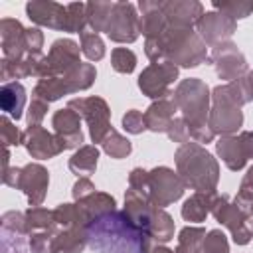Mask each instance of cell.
<instances>
[{"label":"cell","instance_id":"obj_1","mask_svg":"<svg viewBox=\"0 0 253 253\" xmlns=\"http://www.w3.org/2000/svg\"><path fill=\"white\" fill-rule=\"evenodd\" d=\"M172 99L182 113V119L186 121L190 128V136L198 144H208L215 138L213 130L208 126L210 117V89L202 79L190 77L178 83L176 91L172 93Z\"/></svg>","mask_w":253,"mask_h":253},{"label":"cell","instance_id":"obj_2","mask_svg":"<svg viewBox=\"0 0 253 253\" xmlns=\"http://www.w3.org/2000/svg\"><path fill=\"white\" fill-rule=\"evenodd\" d=\"M174 162L176 172L186 188L196 192H215L219 180V164L202 144H182L174 154Z\"/></svg>","mask_w":253,"mask_h":253},{"label":"cell","instance_id":"obj_3","mask_svg":"<svg viewBox=\"0 0 253 253\" xmlns=\"http://www.w3.org/2000/svg\"><path fill=\"white\" fill-rule=\"evenodd\" d=\"M245 103H249V93L241 81L217 85L211 91V107L208 117V126L213 130V134H235L243 125L241 107Z\"/></svg>","mask_w":253,"mask_h":253},{"label":"cell","instance_id":"obj_4","mask_svg":"<svg viewBox=\"0 0 253 253\" xmlns=\"http://www.w3.org/2000/svg\"><path fill=\"white\" fill-rule=\"evenodd\" d=\"M211 215L229 229L233 241L237 245H247L253 237V217L249 213V210L239 208L235 202H229V196L221 194L215 196L213 208H211Z\"/></svg>","mask_w":253,"mask_h":253},{"label":"cell","instance_id":"obj_5","mask_svg":"<svg viewBox=\"0 0 253 253\" xmlns=\"http://www.w3.org/2000/svg\"><path fill=\"white\" fill-rule=\"evenodd\" d=\"M69 109H73L81 119L87 121L89 125V136L91 140L103 142V138L107 136V132L113 128L111 126V109L107 105L105 99L101 97H79V99H71L67 103Z\"/></svg>","mask_w":253,"mask_h":253},{"label":"cell","instance_id":"obj_6","mask_svg":"<svg viewBox=\"0 0 253 253\" xmlns=\"http://www.w3.org/2000/svg\"><path fill=\"white\" fill-rule=\"evenodd\" d=\"M186 186L178 172L170 170L168 166H158L148 172V202L154 208H166L172 202L180 200Z\"/></svg>","mask_w":253,"mask_h":253},{"label":"cell","instance_id":"obj_7","mask_svg":"<svg viewBox=\"0 0 253 253\" xmlns=\"http://www.w3.org/2000/svg\"><path fill=\"white\" fill-rule=\"evenodd\" d=\"M178 79V65H174L172 61L164 59V61H156L150 63L148 67L142 69V73L138 75V89L150 97V99H166L170 97V85Z\"/></svg>","mask_w":253,"mask_h":253},{"label":"cell","instance_id":"obj_8","mask_svg":"<svg viewBox=\"0 0 253 253\" xmlns=\"http://www.w3.org/2000/svg\"><path fill=\"white\" fill-rule=\"evenodd\" d=\"M215 150L229 170H241L253 158V130L219 136V140L215 142Z\"/></svg>","mask_w":253,"mask_h":253},{"label":"cell","instance_id":"obj_9","mask_svg":"<svg viewBox=\"0 0 253 253\" xmlns=\"http://www.w3.org/2000/svg\"><path fill=\"white\" fill-rule=\"evenodd\" d=\"M105 34L117 43H132L140 34L138 14H136L134 4L115 2L113 14H111V20H109V26H107Z\"/></svg>","mask_w":253,"mask_h":253},{"label":"cell","instance_id":"obj_10","mask_svg":"<svg viewBox=\"0 0 253 253\" xmlns=\"http://www.w3.org/2000/svg\"><path fill=\"white\" fill-rule=\"evenodd\" d=\"M210 61L215 65L217 77L227 81V83H231L235 79H241V77H245L249 73L243 53L231 42H225V43H219V45L211 47Z\"/></svg>","mask_w":253,"mask_h":253},{"label":"cell","instance_id":"obj_11","mask_svg":"<svg viewBox=\"0 0 253 253\" xmlns=\"http://www.w3.org/2000/svg\"><path fill=\"white\" fill-rule=\"evenodd\" d=\"M237 30V22L231 20L229 16L213 10V12H204V16L198 20L196 24V32L198 36L204 40L206 45L215 47L219 43L229 42V38L235 34Z\"/></svg>","mask_w":253,"mask_h":253},{"label":"cell","instance_id":"obj_12","mask_svg":"<svg viewBox=\"0 0 253 253\" xmlns=\"http://www.w3.org/2000/svg\"><path fill=\"white\" fill-rule=\"evenodd\" d=\"M22 144L32 154V158H38V160L53 158V156H57L59 152L65 150L63 140L55 132H47L42 125L28 126L24 136H22Z\"/></svg>","mask_w":253,"mask_h":253},{"label":"cell","instance_id":"obj_13","mask_svg":"<svg viewBox=\"0 0 253 253\" xmlns=\"http://www.w3.org/2000/svg\"><path fill=\"white\" fill-rule=\"evenodd\" d=\"M26 12L28 18L43 28H51V30H67V6L59 4V2H51V0H34L26 4Z\"/></svg>","mask_w":253,"mask_h":253},{"label":"cell","instance_id":"obj_14","mask_svg":"<svg viewBox=\"0 0 253 253\" xmlns=\"http://www.w3.org/2000/svg\"><path fill=\"white\" fill-rule=\"evenodd\" d=\"M47 184H49V174L42 164H26L20 170L16 188L28 196L30 206H40L45 198Z\"/></svg>","mask_w":253,"mask_h":253},{"label":"cell","instance_id":"obj_15","mask_svg":"<svg viewBox=\"0 0 253 253\" xmlns=\"http://www.w3.org/2000/svg\"><path fill=\"white\" fill-rule=\"evenodd\" d=\"M79 53H81V47L73 40H67V38L55 40L49 47V53H47V61H49V67L53 71V77L67 75L69 71H73L81 63Z\"/></svg>","mask_w":253,"mask_h":253},{"label":"cell","instance_id":"obj_16","mask_svg":"<svg viewBox=\"0 0 253 253\" xmlns=\"http://www.w3.org/2000/svg\"><path fill=\"white\" fill-rule=\"evenodd\" d=\"M160 6L168 26L194 28L198 20L204 16V6L196 0H166L160 2Z\"/></svg>","mask_w":253,"mask_h":253},{"label":"cell","instance_id":"obj_17","mask_svg":"<svg viewBox=\"0 0 253 253\" xmlns=\"http://www.w3.org/2000/svg\"><path fill=\"white\" fill-rule=\"evenodd\" d=\"M51 126L55 130V134L63 140L65 144V150L67 148H81L83 146V132H81V117L65 107V109H59L53 113V119H51Z\"/></svg>","mask_w":253,"mask_h":253},{"label":"cell","instance_id":"obj_18","mask_svg":"<svg viewBox=\"0 0 253 253\" xmlns=\"http://www.w3.org/2000/svg\"><path fill=\"white\" fill-rule=\"evenodd\" d=\"M24 36H26V28L18 20L2 18V22H0V40H2L4 59L22 61L28 55Z\"/></svg>","mask_w":253,"mask_h":253},{"label":"cell","instance_id":"obj_19","mask_svg":"<svg viewBox=\"0 0 253 253\" xmlns=\"http://www.w3.org/2000/svg\"><path fill=\"white\" fill-rule=\"evenodd\" d=\"M138 30L140 34L150 40V38H158L164 30H166V16L162 14V6L160 2H150V0H140L138 2Z\"/></svg>","mask_w":253,"mask_h":253},{"label":"cell","instance_id":"obj_20","mask_svg":"<svg viewBox=\"0 0 253 253\" xmlns=\"http://www.w3.org/2000/svg\"><path fill=\"white\" fill-rule=\"evenodd\" d=\"M176 103L172 97H166V99H160V101H154L146 113H144V123H146V128L152 130V132H166L170 123L176 119Z\"/></svg>","mask_w":253,"mask_h":253},{"label":"cell","instance_id":"obj_21","mask_svg":"<svg viewBox=\"0 0 253 253\" xmlns=\"http://www.w3.org/2000/svg\"><path fill=\"white\" fill-rule=\"evenodd\" d=\"M215 196H217L215 192H194L182 206V217L194 223L204 221L211 213Z\"/></svg>","mask_w":253,"mask_h":253},{"label":"cell","instance_id":"obj_22","mask_svg":"<svg viewBox=\"0 0 253 253\" xmlns=\"http://www.w3.org/2000/svg\"><path fill=\"white\" fill-rule=\"evenodd\" d=\"M89 233L83 227L59 229L51 241V253H81L87 245Z\"/></svg>","mask_w":253,"mask_h":253},{"label":"cell","instance_id":"obj_23","mask_svg":"<svg viewBox=\"0 0 253 253\" xmlns=\"http://www.w3.org/2000/svg\"><path fill=\"white\" fill-rule=\"evenodd\" d=\"M75 204H79V208L83 210V213L87 215V219L91 223H95V221L111 215L115 211V206H117L115 198L109 196V194H105V192H95L89 198H85L81 202H75Z\"/></svg>","mask_w":253,"mask_h":253},{"label":"cell","instance_id":"obj_24","mask_svg":"<svg viewBox=\"0 0 253 253\" xmlns=\"http://www.w3.org/2000/svg\"><path fill=\"white\" fill-rule=\"evenodd\" d=\"M142 235H148L156 243H166L174 237V219L162 208H152L148 225Z\"/></svg>","mask_w":253,"mask_h":253},{"label":"cell","instance_id":"obj_25","mask_svg":"<svg viewBox=\"0 0 253 253\" xmlns=\"http://www.w3.org/2000/svg\"><path fill=\"white\" fill-rule=\"evenodd\" d=\"M0 105L6 115H10L14 121H18L22 117V109L26 105V89L22 87V83H18V81L4 83L0 89Z\"/></svg>","mask_w":253,"mask_h":253},{"label":"cell","instance_id":"obj_26","mask_svg":"<svg viewBox=\"0 0 253 253\" xmlns=\"http://www.w3.org/2000/svg\"><path fill=\"white\" fill-rule=\"evenodd\" d=\"M73 93L69 81L65 75H57V77H45V79H40L38 85L34 87V99H42L45 103H51V101H57L61 99L63 95H69Z\"/></svg>","mask_w":253,"mask_h":253},{"label":"cell","instance_id":"obj_27","mask_svg":"<svg viewBox=\"0 0 253 253\" xmlns=\"http://www.w3.org/2000/svg\"><path fill=\"white\" fill-rule=\"evenodd\" d=\"M53 221L59 229H73V227H83L89 229L91 221L79 208V204H59L53 210Z\"/></svg>","mask_w":253,"mask_h":253},{"label":"cell","instance_id":"obj_28","mask_svg":"<svg viewBox=\"0 0 253 253\" xmlns=\"http://www.w3.org/2000/svg\"><path fill=\"white\" fill-rule=\"evenodd\" d=\"M97 162H99V148L95 144H83L69 158V170L79 178L89 176L97 170Z\"/></svg>","mask_w":253,"mask_h":253},{"label":"cell","instance_id":"obj_29","mask_svg":"<svg viewBox=\"0 0 253 253\" xmlns=\"http://www.w3.org/2000/svg\"><path fill=\"white\" fill-rule=\"evenodd\" d=\"M115 2H87V24L91 32H105L113 14Z\"/></svg>","mask_w":253,"mask_h":253},{"label":"cell","instance_id":"obj_30","mask_svg":"<svg viewBox=\"0 0 253 253\" xmlns=\"http://www.w3.org/2000/svg\"><path fill=\"white\" fill-rule=\"evenodd\" d=\"M204 237H206V229L204 227L186 225L178 233V243H176V249L174 251L176 253H202Z\"/></svg>","mask_w":253,"mask_h":253},{"label":"cell","instance_id":"obj_31","mask_svg":"<svg viewBox=\"0 0 253 253\" xmlns=\"http://www.w3.org/2000/svg\"><path fill=\"white\" fill-rule=\"evenodd\" d=\"M103 150L111 156V158H125V156H128L130 154V150H132V144H130V140L126 138V136H123L121 132H117L115 128H111L109 132H107V136L103 138Z\"/></svg>","mask_w":253,"mask_h":253},{"label":"cell","instance_id":"obj_32","mask_svg":"<svg viewBox=\"0 0 253 253\" xmlns=\"http://www.w3.org/2000/svg\"><path fill=\"white\" fill-rule=\"evenodd\" d=\"M65 77H67L73 93H77V91H85V89H89L93 85V81L97 77V71H95V65L93 63H79Z\"/></svg>","mask_w":253,"mask_h":253},{"label":"cell","instance_id":"obj_33","mask_svg":"<svg viewBox=\"0 0 253 253\" xmlns=\"http://www.w3.org/2000/svg\"><path fill=\"white\" fill-rule=\"evenodd\" d=\"M26 219H28V227L30 231L34 229H40V231H45V229H59L53 221V210H47V208H42V206H32L30 210H26Z\"/></svg>","mask_w":253,"mask_h":253},{"label":"cell","instance_id":"obj_34","mask_svg":"<svg viewBox=\"0 0 253 253\" xmlns=\"http://www.w3.org/2000/svg\"><path fill=\"white\" fill-rule=\"evenodd\" d=\"M79 47H81V53L89 61H99L105 57V42L95 32L85 30L83 34H79Z\"/></svg>","mask_w":253,"mask_h":253},{"label":"cell","instance_id":"obj_35","mask_svg":"<svg viewBox=\"0 0 253 253\" xmlns=\"http://www.w3.org/2000/svg\"><path fill=\"white\" fill-rule=\"evenodd\" d=\"M67 6V30L71 34H83L87 24V4L83 2H73V4H65Z\"/></svg>","mask_w":253,"mask_h":253},{"label":"cell","instance_id":"obj_36","mask_svg":"<svg viewBox=\"0 0 253 253\" xmlns=\"http://www.w3.org/2000/svg\"><path fill=\"white\" fill-rule=\"evenodd\" d=\"M213 8L225 16H229L231 20H241L247 18L253 12V2H245V0H227V2H213Z\"/></svg>","mask_w":253,"mask_h":253},{"label":"cell","instance_id":"obj_37","mask_svg":"<svg viewBox=\"0 0 253 253\" xmlns=\"http://www.w3.org/2000/svg\"><path fill=\"white\" fill-rule=\"evenodd\" d=\"M111 65L119 73H132L136 67V55L128 47H115L111 51Z\"/></svg>","mask_w":253,"mask_h":253},{"label":"cell","instance_id":"obj_38","mask_svg":"<svg viewBox=\"0 0 253 253\" xmlns=\"http://www.w3.org/2000/svg\"><path fill=\"white\" fill-rule=\"evenodd\" d=\"M202 253H229V243L227 237L221 229H211L204 237Z\"/></svg>","mask_w":253,"mask_h":253},{"label":"cell","instance_id":"obj_39","mask_svg":"<svg viewBox=\"0 0 253 253\" xmlns=\"http://www.w3.org/2000/svg\"><path fill=\"white\" fill-rule=\"evenodd\" d=\"M2 229L4 231H10V233H18V235L32 233L30 227H28L26 213H20V211H6L2 215Z\"/></svg>","mask_w":253,"mask_h":253},{"label":"cell","instance_id":"obj_40","mask_svg":"<svg viewBox=\"0 0 253 253\" xmlns=\"http://www.w3.org/2000/svg\"><path fill=\"white\" fill-rule=\"evenodd\" d=\"M233 202L243 210H251V206H253V166L243 176V180L239 184V190H237V196H235Z\"/></svg>","mask_w":253,"mask_h":253},{"label":"cell","instance_id":"obj_41","mask_svg":"<svg viewBox=\"0 0 253 253\" xmlns=\"http://www.w3.org/2000/svg\"><path fill=\"white\" fill-rule=\"evenodd\" d=\"M53 235H55V229H45V231L32 233V237H30V251L32 253H51Z\"/></svg>","mask_w":253,"mask_h":253},{"label":"cell","instance_id":"obj_42","mask_svg":"<svg viewBox=\"0 0 253 253\" xmlns=\"http://www.w3.org/2000/svg\"><path fill=\"white\" fill-rule=\"evenodd\" d=\"M166 134H168V138H170V140L178 142L180 146H182V144H188V142H192V136H190V128H188V125H186V121H184L182 117H176V119L170 123V126H168Z\"/></svg>","mask_w":253,"mask_h":253},{"label":"cell","instance_id":"obj_43","mask_svg":"<svg viewBox=\"0 0 253 253\" xmlns=\"http://www.w3.org/2000/svg\"><path fill=\"white\" fill-rule=\"evenodd\" d=\"M123 128L130 134H140L142 130H146V123H144V115L136 109H130L123 115Z\"/></svg>","mask_w":253,"mask_h":253},{"label":"cell","instance_id":"obj_44","mask_svg":"<svg viewBox=\"0 0 253 253\" xmlns=\"http://www.w3.org/2000/svg\"><path fill=\"white\" fill-rule=\"evenodd\" d=\"M128 188L138 192L140 196H144L148 200V172L142 168H134L128 174Z\"/></svg>","mask_w":253,"mask_h":253},{"label":"cell","instance_id":"obj_45","mask_svg":"<svg viewBox=\"0 0 253 253\" xmlns=\"http://www.w3.org/2000/svg\"><path fill=\"white\" fill-rule=\"evenodd\" d=\"M0 125H2V142H4V146L8 148L10 144H22V136H24V132H20L12 123H10V119L4 115L2 119H0Z\"/></svg>","mask_w":253,"mask_h":253},{"label":"cell","instance_id":"obj_46","mask_svg":"<svg viewBox=\"0 0 253 253\" xmlns=\"http://www.w3.org/2000/svg\"><path fill=\"white\" fill-rule=\"evenodd\" d=\"M47 105H49V103L32 97V103H30V107H28V126L40 125V123L43 121V117H45V113H47Z\"/></svg>","mask_w":253,"mask_h":253},{"label":"cell","instance_id":"obj_47","mask_svg":"<svg viewBox=\"0 0 253 253\" xmlns=\"http://www.w3.org/2000/svg\"><path fill=\"white\" fill-rule=\"evenodd\" d=\"M26 51L28 53H42V45H43V34L38 28H26Z\"/></svg>","mask_w":253,"mask_h":253},{"label":"cell","instance_id":"obj_48","mask_svg":"<svg viewBox=\"0 0 253 253\" xmlns=\"http://www.w3.org/2000/svg\"><path fill=\"white\" fill-rule=\"evenodd\" d=\"M95 192H97V188H95V184H93L87 176H81V178L73 184V200H75V202H81V200L89 198V196L95 194Z\"/></svg>","mask_w":253,"mask_h":253},{"label":"cell","instance_id":"obj_49","mask_svg":"<svg viewBox=\"0 0 253 253\" xmlns=\"http://www.w3.org/2000/svg\"><path fill=\"white\" fill-rule=\"evenodd\" d=\"M140 253H176V251L164 247L162 243L152 241L148 235H140Z\"/></svg>","mask_w":253,"mask_h":253},{"label":"cell","instance_id":"obj_50","mask_svg":"<svg viewBox=\"0 0 253 253\" xmlns=\"http://www.w3.org/2000/svg\"><path fill=\"white\" fill-rule=\"evenodd\" d=\"M247 85H249V91H251V99H253V71L247 73Z\"/></svg>","mask_w":253,"mask_h":253},{"label":"cell","instance_id":"obj_51","mask_svg":"<svg viewBox=\"0 0 253 253\" xmlns=\"http://www.w3.org/2000/svg\"><path fill=\"white\" fill-rule=\"evenodd\" d=\"M249 213H251V217H253V206H251V210H249Z\"/></svg>","mask_w":253,"mask_h":253}]
</instances>
